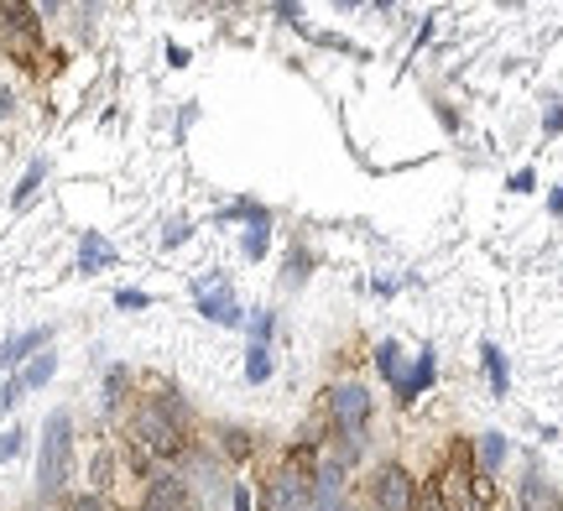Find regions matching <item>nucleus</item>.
<instances>
[{
    "label": "nucleus",
    "instance_id": "nucleus-22",
    "mask_svg": "<svg viewBox=\"0 0 563 511\" xmlns=\"http://www.w3.org/2000/svg\"><path fill=\"white\" fill-rule=\"evenodd\" d=\"M162 241H167V246H178V241H188V225H183V220H178V225H167V235H162Z\"/></svg>",
    "mask_w": 563,
    "mask_h": 511
},
{
    "label": "nucleus",
    "instance_id": "nucleus-21",
    "mask_svg": "<svg viewBox=\"0 0 563 511\" xmlns=\"http://www.w3.org/2000/svg\"><path fill=\"white\" fill-rule=\"evenodd\" d=\"M115 303H121V308H146V303H152V298H146V292H131V287H125V292H121V298H115Z\"/></svg>",
    "mask_w": 563,
    "mask_h": 511
},
{
    "label": "nucleus",
    "instance_id": "nucleus-6",
    "mask_svg": "<svg viewBox=\"0 0 563 511\" xmlns=\"http://www.w3.org/2000/svg\"><path fill=\"white\" fill-rule=\"evenodd\" d=\"M199 313H203V319H214V324H230V329L245 319L241 303H235V292H230L224 282L220 287H209V282L199 287Z\"/></svg>",
    "mask_w": 563,
    "mask_h": 511
},
{
    "label": "nucleus",
    "instance_id": "nucleus-24",
    "mask_svg": "<svg viewBox=\"0 0 563 511\" xmlns=\"http://www.w3.org/2000/svg\"><path fill=\"white\" fill-rule=\"evenodd\" d=\"M422 511H443V501H439V491H433V496H422Z\"/></svg>",
    "mask_w": 563,
    "mask_h": 511
},
{
    "label": "nucleus",
    "instance_id": "nucleus-14",
    "mask_svg": "<svg viewBox=\"0 0 563 511\" xmlns=\"http://www.w3.org/2000/svg\"><path fill=\"white\" fill-rule=\"evenodd\" d=\"M481 360H485V370H490V391L506 397V381H511V376H506V355L496 345H481Z\"/></svg>",
    "mask_w": 563,
    "mask_h": 511
},
{
    "label": "nucleus",
    "instance_id": "nucleus-25",
    "mask_svg": "<svg viewBox=\"0 0 563 511\" xmlns=\"http://www.w3.org/2000/svg\"><path fill=\"white\" fill-rule=\"evenodd\" d=\"M559 209H563V188H559V193H553V214H559Z\"/></svg>",
    "mask_w": 563,
    "mask_h": 511
},
{
    "label": "nucleus",
    "instance_id": "nucleus-19",
    "mask_svg": "<svg viewBox=\"0 0 563 511\" xmlns=\"http://www.w3.org/2000/svg\"><path fill=\"white\" fill-rule=\"evenodd\" d=\"M21 438H26V433H21V429H11V433H5V438H0V459H11V454L21 449Z\"/></svg>",
    "mask_w": 563,
    "mask_h": 511
},
{
    "label": "nucleus",
    "instance_id": "nucleus-18",
    "mask_svg": "<svg viewBox=\"0 0 563 511\" xmlns=\"http://www.w3.org/2000/svg\"><path fill=\"white\" fill-rule=\"evenodd\" d=\"M266 251V220H251V235H245V256H262Z\"/></svg>",
    "mask_w": 563,
    "mask_h": 511
},
{
    "label": "nucleus",
    "instance_id": "nucleus-15",
    "mask_svg": "<svg viewBox=\"0 0 563 511\" xmlns=\"http://www.w3.org/2000/svg\"><path fill=\"white\" fill-rule=\"evenodd\" d=\"M501 459H506V438L501 433H485L481 438V465L485 470H501Z\"/></svg>",
    "mask_w": 563,
    "mask_h": 511
},
{
    "label": "nucleus",
    "instance_id": "nucleus-13",
    "mask_svg": "<svg viewBox=\"0 0 563 511\" xmlns=\"http://www.w3.org/2000/svg\"><path fill=\"white\" fill-rule=\"evenodd\" d=\"M53 370H58V355L47 349V355H37V360H32V366H26V370L16 376L21 391H26V387H47V381H53Z\"/></svg>",
    "mask_w": 563,
    "mask_h": 511
},
{
    "label": "nucleus",
    "instance_id": "nucleus-1",
    "mask_svg": "<svg viewBox=\"0 0 563 511\" xmlns=\"http://www.w3.org/2000/svg\"><path fill=\"white\" fill-rule=\"evenodd\" d=\"M68 470H74V418L63 408L47 412L42 423V454H37V491L58 496L68 486Z\"/></svg>",
    "mask_w": 563,
    "mask_h": 511
},
{
    "label": "nucleus",
    "instance_id": "nucleus-11",
    "mask_svg": "<svg viewBox=\"0 0 563 511\" xmlns=\"http://www.w3.org/2000/svg\"><path fill=\"white\" fill-rule=\"evenodd\" d=\"M334 496H340V470L323 465V470L313 475V511H334Z\"/></svg>",
    "mask_w": 563,
    "mask_h": 511
},
{
    "label": "nucleus",
    "instance_id": "nucleus-20",
    "mask_svg": "<svg viewBox=\"0 0 563 511\" xmlns=\"http://www.w3.org/2000/svg\"><path fill=\"white\" fill-rule=\"evenodd\" d=\"M68 511H104V501H100V496H74V501H68Z\"/></svg>",
    "mask_w": 563,
    "mask_h": 511
},
{
    "label": "nucleus",
    "instance_id": "nucleus-7",
    "mask_svg": "<svg viewBox=\"0 0 563 511\" xmlns=\"http://www.w3.org/2000/svg\"><path fill=\"white\" fill-rule=\"evenodd\" d=\"M47 340H53V329H26V334H16V340H5V345H0V366L5 370L21 366V360H26L32 349H42Z\"/></svg>",
    "mask_w": 563,
    "mask_h": 511
},
{
    "label": "nucleus",
    "instance_id": "nucleus-16",
    "mask_svg": "<svg viewBox=\"0 0 563 511\" xmlns=\"http://www.w3.org/2000/svg\"><path fill=\"white\" fill-rule=\"evenodd\" d=\"M245 376H251V381H266V376H272V349H266V345H251V360H245Z\"/></svg>",
    "mask_w": 563,
    "mask_h": 511
},
{
    "label": "nucleus",
    "instance_id": "nucleus-8",
    "mask_svg": "<svg viewBox=\"0 0 563 511\" xmlns=\"http://www.w3.org/2000/svg\"><path fill=\"white\" fill-rule=\"evenodd\" d=\"M522 511H563V501L543 475H527L522 480Z\"/></svg>",
    "mask_w": 563,
    "mask_h": 511
},
{
    "label": "nucleus",
    "instance_id": "nucleus-23",
    "mask_svg": "<svg viewBox=\"0 0 563 511\" xmlns=\"http://www.w3.org/2000/svg\"><path fill=\"white\" fill-rule=\"evenodd\" d=\"M16 397H21V381H5V391H0V408H11Z\"/></svg>",
    "mask_w": 563,
    "mask_h": 511
},
{
    "label": "nucleus",
    "instance_id": "nucleus-3",
    "mask_svg": "<svg viewBox=\"0 0 563 511\" xmlns=\"http://www.w3.org/2000/svg\"><path fill=\"white\" fill-rule=\"evenodd\" d=\"M266 511H313V475H302L298 465H282L266 486Z\"/></svg>",
    "mask_w": 563,
    "mask_h": 511
},
{
    "label": "nucleus",
    "instance_id": "nucleus-2",
    "mask_svg": "<svg viewBox=\"0 0 563 511\" xmlns=\"http://www.w3.org/2000/svg\"><path fill=\"white\" fill-rule=\"evenodd\" d=\"M131 433H136L141 449L162 454V459H173V454L183 449V423H178V412L167 408V402H146V408L136 412Z\"/></svg>",
    "mask_w": 563,
    "mask_h": 511
},
{
    "label": "nucleus",
    "instance_id": "nucleus-10",
    "mask_svg": "<svg viewBox=\"0 0 563 511\" xmlns=\"http://www.w3.org/2000/svg\"><path fill=\"white\" fill-rule=\"evenodd\" d=\"M376 366H382V376L391 381V387H402L407 381V355L397 340H382V349H376Z\"/></svg>",
    "mask_w": 563,
    "mask_h": 511
},
{
    "label": "nucleus",
    "instance_id": "nucleus-12",
    "mask_svg": "<svg viewBox=\"0 0 563 511\" xmlns=\"http://www.w3.org/2000/svg\"><path fill=\"white\" fill-rule=\"evenodd\" d=\"M428 381H433V355H418V366L407 370V381L397 387V402H412V397H418Z\"/></svg>",
    "mask_w": 563,
    "mask_h": 511
},
{
    "label": "nucleus",
    "instance_id": "nucleus-9",
    "mask_svg": "<svg viewBox=\"0 0 563 511\" xmlns=\"http://www.w3.org/2000/svg\"><path fill=\"white\" fill-rule=\"evenodd\" d=\"M110 262H115V246H110L104 235L89 230V235H84V246H79V271H100V266H110Z\"/></svg>",
    "mask_w": 563,
    "mask_h": 511
},
{
    "label": "nucleus",
    "instance_id": "nucleus-4",
    "mask_svg": "<svg viewBox=\"0 0 563 511\" xmlns=\"http://www.w3.org/2000/svg\"><path fill=\"white\" fill-rule=\"evenodd\" d=\"M329 418H334L340 433H361L365 418H371V391L361 381H340V387L329 391Z\"/></svg>",
    "mask_w": 563,
    "mask_h": 511
},
{
    "label": "nucleus",
    "instance_id": "nucleus-5",
    "mask_svg": "<svg viewBox=\"0 0 563 511\" xmlns=\"http://www.w3.org/2000/svg\"><path fill=\"white\" fill-rule=\"evenodd\" d=\"M371 496H376L382 511H418V486H412V475L402 465H382L376 480H371Z\"/></svg>",
    "mask_w": 563,
    "mask_h": 511
},
{
    "label": "nucleus",
    "instance_id": "nucleus-17",
    "mask_svg": "<svg viewBox=\"0 0 563 511\" xmlns=\"http://www.w3.org/2000/svg\"><path fill=\"white\" fill-rule=\"evenodd\" d=\"M42 173H47V163H32V167H26V178H21V188H16V204H26V199H32V193H37Z\"/></svg>",
    "mask_w": 563,
    "mask_h": 511
}]
</instances>
